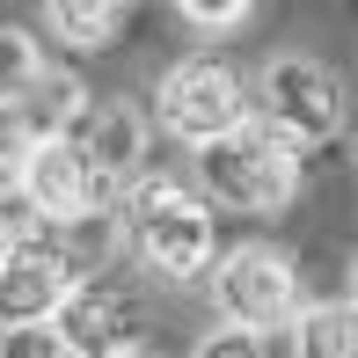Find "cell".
<instances>
[{"instance_id":"6da1fadb","label":"cell","mask_w":358,"mask_h":358,"mask_svg":"<svg viewBox=\"0 0 358 358\" xmlns=\"http://www.w3.org/2000/svg\"><path fill=\"white\" fill-rule=\"evenodd\" d=\"M124 234H132L139 264L161 278H205L220 264V227L213 205L198 198L176 176H139L132 198H124Z\"/></svg>"},{"instance_id":"7a4b0ae2","label":"cell","mask_w":358,"mask_h":358,"mask_svg":"<svg viewBox=\"0 0 358 358\" xmlns=\"http://www.w3.org/2000/svg\"><path fill=\"white\" fill-rule=\"evenodd\" d=\"M249 117L264 124L271 139H285L292 154H300V146H329L344 132V80L322 66V59H307V52H271L264 66H256Z\"/></svg>"},{"instance_id":"3957f363","label":"cell","mask_w":358,"mask_h":358,"mask_svg":"<svg viewBox=\"0 0 358 358\" xmlns=\"http://www.w3.org/2000/svg\"><path fill=\"white\" fill-rule=\"evenodd\" d=\"M198 198L213 213L220 205L227 213H278V205L300 198V154L249 117L241 132H227L220 146L198 154Z\"/></svg>"},{"instance_id":"277c9868","label":"cell","mask_w":358,"mask_h":358,"mask_svg":"<svg viewBox=\"0 0 358 358\" xmlns=\"http://www.w3.org/2000/svg\"><path fill=\"white\" fill-rule=\"evenodd\" d=\"M154 117H161L169 139H183V146L205 154V146H220L227 132L249 124V80L227 66V59H213V52H190V59H176V66L161 73Z\"/></svg>"},{"instance_id":"5b68a950","label":"cell","mask_w":358,"mask_h":358,"mask_svg":"<svg viewBox=\"0 0 358 358\" xmlns=\"http://www.w3.org/2000/svg\"><path fill=\"white\" fill-rule=\"evenodd\" d=\"M213 300H220V322L227 329H249V336H271V329H292L300 315V264L278 249V241H241L227 249L213 271Z\"/></svg>"},{"instance_id":"8992f818","label":"cell","mask_w":358,"mask_h":358,"mask_svg":"<svg viewBox=\"0 0 358 358\" xmlns=\"http://www.w3.org/2000/svg\"><path fill=\"white\" fill-rule=\"evenodd\" d=\"M15 198L29 205L37 227H73L88 213H110V183L88 169V154L73 139H37L29 146L22 169H15Z\"/></svg>"},{"instance_id":"52a82bcc","label":"cell","mask_w":358,"mask_h":358,"mask_svg":"<svg viewBox=\"0 0 358 358\" xmlns=\"http://www.w3.org/2000/svg\"><path fill=\"white\" fill-rule=\"evenodd\" d=\"M73 285L80 278L66 271V256H59L44 234L8 241V249H0V336L8 329H44V322L66 307Z\"/></svg>"},{"instance_id":"ba28073f","label":"cell","mask_w":358,"mask_h":358,"mask_svg":"<svg viewBox=\"0 0 358 358\" xmlns=\"http://www.w3.org/2000/svg\"><path fill=\"white\" fill-rule=\"evenodd\" d=\"M52 329L66 336L73 358H117V351H132V300L110 285H73L66 307L52 315Z\"/></svg>"},{"instance_id":"9c48e42d","label":"cell","mask_w":358,"mask_h":358,"mask_svg":"<svg viewBox=\"0 0 358 358\" xmlns=\"http://www.w3.org/2000/svg\"><path fill=\"white\" fill-rule=\"evenodd\" d=\"M73 146L88 154V169L103 176L110 190H117L124 176L146 169V117H139L132 103H88V117H80Z\"/></svg>"},{"instance_id":"30bf717a","label":"cell","mask_w":358,"mask_h":358,"mask_svg":"<svg viewBox=\"0 0 358 358\" xmlns=\"http://www.w3.org/2000/svg\"><path fill=\"white\" fill-rule=\"evenodd\" d=\"M88 80L80 73H59V66H44V80L29 88V103H22V117H29V132L37 139H73L80 132V117H88Z\"/></svg>"},{"instance_id":"8fae6325","label":"cell","mask_w":358,"mask_h":358,"mask_svg":"<svg viewBox=\"0 0 358 358\" xmlns=\"http://www.w3.org/2000/svg\"><path fill=\"white\" fill-rule=\"evenodd\" d=\"M292 358H358V315L344 300H315L292 315Z\"/></svg>"},{"instance_id":"7c38bea8","label":"cell","mask_w":358,"mask_h":358,"mask_svg":"<svg viewBox=\"0 0 358 358\" xmlns=\"http://www.w3.org/2000/svg\"><path fill=\"white\" fill-rule=\"evenodd\" d=\"M44 29H52L59 44H73V52H103V44H117L124 8H110V0H52V8H44Z\"/></svg>"},{"instance_id":"4fadbf2b","label":"cell","mask_w":358,"mask_h":358,"mask_svg":"<svg viewBox=\"0 0 358 358\" xmlns=\"http://www.w3.org/2000/svg\"><path fill=\"white\" fill-rule=\"evenodd\" d=\"M37 80H44V44L29 29L0 22V110H22Z\"/></svg>"},{"instance_id":"5bb4252c","label":"cell","mask_w":358,"mask_h":358,"mask_svg":"<svg viewBox=\"0 0 358 358\" xmlns=\"http://www.w3.org/2000/svg\"><path fill=\"white\" fill-rule=\"evenodd\" d=\"M183 22L205 29V37H227V29L249 22V0H220V8H213V0H183Z\"/></svg>"},{"instance_id":"9a60e30c","label":"cell","mask_w":358,"mask_h":358,"mask_svg":"<svg viewBox=\"0 0 358 358\" xmlns=\"http://www.w3.org/2000/svg\"><path fill=\"white\" fill-rule=\"evenodd\" d=\"M0 358H73V351H66V336L44 322V329H8L0 336Z\"/></svg>"},{"instance_id":"2e32d148","label":"cell","mask_w":358,"mask_h":358,"mask_svg":"<svg viewBox=\"0 0 358 358\" xmlns=\"http://www.w3.org/2000/svg\"><path fill=\"white\" fill-rule=\"evenodd\" d=\"M29 146H37L29 117H22V110H0V183H15V169H22Z\"/></svg>"},{"instance_id":"e0dca14e","label":"cell","mask_w":358,"mask_h":358,"mask_svg":"<svg viewBox=\"0 0 358 358\" xmlns=\"http://www.w3.org/2000/svg\"><path fill=\"white\" fill-rule=\"evenodd\" d=\"M198 358H271V351H264V336H249V329H227V322H220V329L198 344Z\"/></svg>"},{"instance_id":"ac0fdd59","label":"cell","mask_w":358,"mask_h":358,"mask_svg":"<svg viewBox=\"0 0 358 358\" xmlns=\"http://www.w3.org/2000/svg\"><path fill=\"white\" fill-rule=\"evenodd\" d=\"M344 307H351V315H358V264H351V300H344Z\"/></svg>"},{"instance_id":"d6986e66","label":"cell","mask_w":358,"mask_h":358,"mask_svg":"<svg viewBox=\"0 0 358 358\" xmlns=\"http://www.w3.org/2000/svg\"><path fill=\"white\" fill-rule=\"evenodd\" d=\"M117 358H154V351H139V344H132V351H117Z\"/></svg>"}]
</instances>
